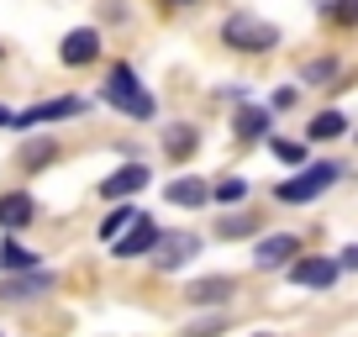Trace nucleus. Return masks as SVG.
<instances>
[{"instance_id":"obj_27","label":"nucleus","mask_w":358,"mask_h":337,"mask_svg":"<svg viewBox=\"0 0 358 337\" xmlns=\"http://www.w3.org/2000/svg\"><path fill=\"white\" fill-rule=\"evenodd\" d=\"M16 122V111H6V106H0V127H11Z\"/></svg>"},{"instance_id":"obj_7","label":"nucleus","mask_w":358,"mask_h":337,"mask_svg":"<svg viewBox=\"0 0 358 337\" xmlns=\"http://www.w3.org/2000/svg\"><path fill=\"white\" fill-rule=\"evenodd\" d=\"M58 58H64L69 69L95 64V58H101V32H95V27H79V32H69L64 48H58Z\"/></svg>"},{"instance_id":"obj_9","label":"nucleus","mask_w":358,"mask_h":337,"mask_svg":"<svg viewBox=\"0 0 358 337\" xmlns=\"http://www.w3.org/2000/svg\"><path fill=\"white\" fill-rule=\"evenodd\" d=\"M153 243H158V227L148 222V216H137L111 248H116V259H143V253H153Z\"/></svg>"},{"instance_id":"obj_26","label":"nucleus","mask_w":358,"mask_h":337,"mask_svg":"<svg viewBox=\"0 0 358 337\" xmlns=\"http://www.w3.org/2000/svg\"><path fill=\"white\" fill-rule=\"evenodd\" d=\"M337 269H358V243L343 248V259H337Z\"/></svg>"},{"instance_id":"obj_29","label":"nucleus","mask_w":358,"mask_h":337,"mask_svg":"<svg viewBox=\"0 0 358 337\" xmlns=\"http://www.w3.org/2000/svg\"><path fill=\"white\" fill-rule=\"evenodd\" d=\"M253 337H274V332H253Z\"/></svg>"},{"instance_id":"obj_21","label":"nucleus","mask_w":358,"mask_h":337,"mask_svg":"<svg viewBox=\"0 0 358 337\" xmlns=\"http://www.w3.org/2000/svg\"><path fill=\"white\" fill-rule=\"evenodd\" d=\"M306 85H327V79H337V58H311V64L301 69Z\"/></svg>"},{"instance_id":"obj_25","label":"nucleus","mask_w":358,"mask_h":337,"mask_svg":"<svg viewBox=\"0 0 358 337\" xmlns=\"http://www.w3.org/2000/svg\"><path fill=\"white\" fill-rule=\"evenodd\" d=\"M53 158H58V148L48 143V137H37V143L27 148V168H37V164H53Z\"/></svg>"},{"instance_id":"obj_6","label":"nucleus","mask_w":358,"mask_h":337,"mask_svg":"<svg viewBox=\"0 0 358 337\" xmlns=\"http://www.w3.org/2000/svg\"><path fill=\"white\" fill-rule=\"evenodd\" d=\"M295 253H301V237L274 232V237H264V243L253 248V264L258 269H285V264H295Z\"/></svg>"},{"instance_id":"obj_16","label":"nucleus","mask_w":358,"mask_h":337,"mask_svg":"<svg viewBox=\"0 0 358 337\" xmlns=\"http://www.w3.org/2000/svg\"><path fill=\"white\" fill-rule=\"evenodd\" d=\"M343 132H348V116H343V111H322L311 127H306V137H311V143H332V137H343Z\"/></svg>"},{"instance_id":"obj_18","label":"nucleus","mask_w":358,"mask_h":337,"mask_svg":"<svg viewBox=\"0 0 358 337\" xmlns=\"http://www.w3.org/2000/svg\"><path fill=\"white\" fill-rule=\"evenodd\" d=\"M0 264H6L11 274H32V269H37V253H32V248H22L16 237H6V248H0Z\"/></svg>"},{"instance_id":"obj_5","label":"nucleus","mask_w":358,"mask_h":337,"mask_svg":"<svg viewBox=\"0 0 358 337\" xmlns=\"http://www.w3.org/2000/svg\"><path fill=\"white\" fill-rule=\"evenodd\" d=\"M79 111H85V101H79V95H58V101H43V106H32V111H22L11 127L32 132V127H43V122H69V116H79Z\"/></svg>"},{"instance_id":"obj_4","label":"nucleus","mask_w":358,"mask_h":337,"mask_svg":"<svg viewBox=\"0 0 358 337\" xmlns=\"http://www.w3.org/2000/svg\"><path fill=\"white\" fill-rule=\"evenodd\" d=\"M195 253H201V232H158V243H153V264L164 274L185 269Z\"/></svg>"},{"instance_id":"obj_11","label":"nucleus","mask_w":358,"mask_h":337,"mask_svg":"<svg viewBox=\"0 0 358 337\" xmlns=\"http://www.w3.org/2000/svg\"><path fill=\"white\" fill-rule=\"evenodd\" d=\"M37 216V201L27 190H11V195H0V227L6 232H22V227H32Z\"/></svg>"},{"instance_id":"obj_13","label":"nucleus","mask_w":358,"mask_h":337,"mask_svg":"<svg viewBox=\"0 0 358 337\" xmlns=\"http://www.w3.org/2000/svg\"><path fill=\"white\" fill-rule=\"evenodd\" d=\"M227 295H232V280H227V274H211V280H195L190 290H185V301L190 306H227Z\"/></svg>"},{"instance_id":"obj_3","label":"nucleus","mask_w":358,"mask_h":337,"mask_svg":"<svg viewBox=\"0 0 358 337\" xmlns=\"http://www.w3.org/2000/svg\"><path fill=\"white\" fill-rule=\"evenodd\" d=\"M222 43L237 48V53H268V48L280 43V27H274V22H258V16L243 11V16H227Z\"/></svg>"},{"instance_id":"obj_23","label":"nucleus","mask_w":358,"mask_h":337,"mask_svg":"<svg viewBox=\"0 0 358 337\" xmlns=\"http://www.w3.org/2000/svg\"><path fill=\"white\" fill-rule=\"evenodd\" d=\"M268 148H274V158H280V164H306V148H301V143H285V137H268Z\"/></svg>"},{"instance_id":"obj_17","label":"nucleus","mask_w":358,"mask_h":337,"mask_svg":"<svg viewBox=\"0 0 358 337\" xmlns=\"http://www.w3.org/2000/svg\"><path fill=\"white\" fill-rule=\"evenodd\" d=\"M232 127H237V137H243V143H258V137L268 132V111H258V106H243Z\"/></svg>"},{"instance_id":"obj_14","label":"nucleus","mask_w":358,"mask_h":337,"mask_svg":"<svg viewBox=\"0 0 358 337\" xmlns=\"http://www.w3.org/2000/svg\"><path fill=\"white\" fill-rule=\"evenodd\" d=\"M195 143H201V132H195L190 122H174V127H164V153H169V158H179V164H185V158L195 153Z\"/></svg>"},{"instance_id":"obj_12","label":"nucleus","mask_w":358,"mask_h":337,"mask_svg":"<svg viewBox=\"0 0 358 337\" xmlns=\"http://www.w3.org/2000/svg\"><path fill=\"white\" fill-rule=\"evenodd\" d=\"M53 290V274L48 269H32V274H11V280H0V301H27V295H43Z\"/></svg>"},{"instance_id":"obj_2","label":"nucleus","mask_w":358,"mask_h":337,"mask_svg":"<svg viewBox=\"0 0 358 337\" xmlns=\"http://www.w3.org/2000/svg\"><path fill=\"white\" fill-rule=\"evenodd\" d=\"M337 174H343V164H306L295 180H280V185H274V201L306 206V201H316L327 185H337Z\"/></svg>"},{"instance_id":"obj_24","label":"nucleus","mask_w":358,"mask_h":337,"mask_svg":"<svg viewBox=\"0 0 358 337\" xmlns=\"http://www.w3.org/2000/svg\"><path fill=\"white\" fill-rule=\"evenodd\" d=\"M327 16L343 22V27H353L358 22V0H327Z\"/></svg>"},{"instance_id":"obj_20","label":"nucleus","mask_w":358,"mask_h":337,"mask_svg":"<svg viewBox=\"0 0 358 337\" xmlns=\"http://www.w3.org/2000/svg\"><path fill=\"white\" fill-rule=\"evenodd\" d=\"M222 237H253L258 232V216L253 211H243V216H222V227H216Z\"/></svg>"},{"instance_id":"obj_8","label":"nucleus","mask_w":358,"mask_h":337,"mask_svg":"<svg viewBox=\"0 0 358 337\" xmlns=\"http://www.w3.org/2000/svg\"><path fill=\"white\" fill-rule=\"evenodd\" d=\"M290 280L306 285V290H332V285H337V259H295Z\"/></svg>"},{"instance_id":"obj_1","label":"nucleus","mask_w":358,"mask_h":337,"mask_svg":"<svg viewBox=\"0 0 358 337\" xmlns=\"http://www.w3.org/2000/svg\"><path fill=\"white\" fill-rule=\"evenodd\" d=\"M101 95H106V106L137 116V122H148V116H153V95L143 90V79H137L127 64H116L111 74H106V90H101Z\"/></svg>"},{"instance_id":"obj_15","label":"nucleus","mask_w":358,"mask_h":337,"mask_svg":"<svg viewBox=\"0 0 358 337\" xmlns=\"http://www.w3.org/2000/svg\"><path fill=\"white\" fill-rule=\"evenodd\" d=\"M164 195L174 206H206V201H211V185H206V180H174Z\"/></svg>"},{"instance_id":"obj_10","label":"nucleus","mask_w":358,"mask_h":337,"mask_svg":"<svg viewBox=\"0 0 358 337\" xmlns=\"http://www.w3.org/2000/svg\"><path fill=\"white\" fill-rule=\"evenodd\" d=\"M148 180H153V174H148L143 164H127V168H116V174L101 180V195H106V201H127V195H137Z\"/></svg>"},{"instance_id":"obj_28","label":"nucleus","mask_w":358,"mask_h":337,"mask_svg":"<svg viewBox=\"0 0 358 337\" xmlns=\"http://www.w3.org/2000/svg\"><path fill=\"white\" fill-rule=\"evenodd\" d=\"M169 6H195V0H169Z\"/></svg>"},{"instance_id":"obj_19","label":"nucleus","mask_w":358,"mask_h":337,"mask_svg":"<svg viewBox=\"0 0 358 337\" xmlns=\"http://www.w3.org/2000/svg\"><path fill=\"white\" fill-rule=\"evenodd\" d=\"M137 216H143V211H137V206H116V211H111V216H106V222H101V237H106V243H116V237H122L127 227L137 222Z\"/></svg>"},{"instance_id":"obj_22","label":"nucleus","mask_w":358,"mask_h":337,"mask_svg":"<svg viewBox=\"0 0 358 337\" xmlns=\"http://www.w3.org/2000/svg\"><path fill=\"white\" fill-rule=\"evenodd\" d=\"M243 195H248V180H222V185L211 190V201H222V206H237Z\"/></svg>"}]
</instances>
